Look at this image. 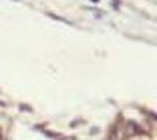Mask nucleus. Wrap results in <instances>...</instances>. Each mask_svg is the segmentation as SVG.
Listing matches in <instances>:
<instances>
[]
</instances>
